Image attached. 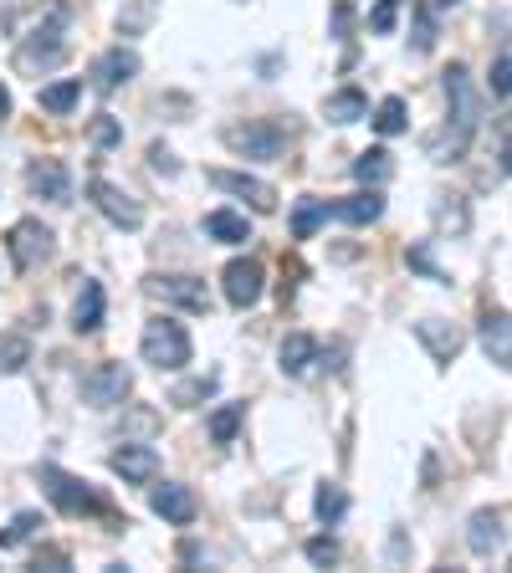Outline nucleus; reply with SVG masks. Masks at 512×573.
<instances>
[{
	"mask_svg": "<svg viewBox=\"0 0 512 573\" xmlns=\"http://www.w3.org/2000/svg\"><path fill=\"white\" fill-rule=\"evenodd\" d=\"M441 88H446V103H451V119H446L441 134L426 139V154H431L436 164H457L461 154H467V144H472V134H477L482 98H477V88H472V78H467L461 62H451V68L441 72Z\"/></svg>",
	"mask_w": 512,
	"mask_h": 573,
	"instance_id": "nucleus-1",
	"label": "nucleus"
},
{
	"mask_svg": "<svg viewBox=\"0 0 512 573\" xmlns=\"http://www.w3.org/2000/svg\"><path fill=\"white\" fill-rule=\"evenodd\" d=\"M190 334H185V323L175 318H154L144 323V334H139V359L149 364V369H160V374H180L190 364Z\"/></svg>",
	"mask_w": 512,
	"mask_h": 573,
	"instance_id": "nucleus-2",
	"label": "nucleus"
},
{
	"mask_svg": "<svg viewBox=\"0 0 512 573\" xmlns=\"http://www.w3.org/2000/svg\"><path fill=\"white\" fill-rule=\"evenodd\" d=\"M221 144L242 160H283L287 154V129L272 119H246V123H226Z\"/></svg>",
	"mask_w": 512,
	"mask_h": 573,
	"instance_id": "nucleus-3",
	"label": "nucleus"
},
{
	"mask_svg": "<svg viewBox=\"0 0 512 573\" xmlns=\"http://www.w3.org/2000/svg\"><path fill=\"white\" fill-rule=\"evenodd\" d=\"M41 487H47V497H52L68 518H103V512H109V502H103L88 481L72 477V471H62V467H52V461L41 467Z\"/></svg>",
	"mask_w": 512,
	"mask_h": 573,
	"instance_id": "nucleus-4",
	"label": "nucleus"
},
{
	"mask_svg": "<svg viewBox=\"0 0 512 573\" xmlns=\"http://www.w3.org/2000/svg\"><path fill=\"white\" fill-rule=\"evenodd\" d=\"M129 395H134V369L129 364L109 359L82 374V405H93V410H119Z\"/></svg>",
	"mask_w": 512,
	"mask_h": 573,
	"instance_id": "nucleus-5",
	"label": "nucleus"
},
{
	"mask_svg": "<svg viewBox=\"0 0 512 573\" xmlns=\"http://www.w3.org/2000/svg\"><path fill=\"white\" fill-rule=\"evenodd\" d=\"M6 252H11V267L16 272H37L41 262H52L57 236L41 226V221H16L11 236H6Z\"/></svg>",
	"mask_w": 512,
	"mask_h": 573,
	"instance_id": "nucleus-6",
	"label": "nucleus"
},
{
	"mask_svg": "<svg viewBox=\"0 0 512 573\" xmlns=\"http://www.w3.org/2000/svg\"><path fill=\"white\" fill-rule=\"evenodd\" d=\"M62 21H68V16L57 11L52 21H47V27H37L31 31L27 41H21V57H16V62H21V68L27 72H52V68H62V62H68V41H62Z\"/></svg>",
	"mask_w": 512,
	"mask_h": 573,
	"instance_id": "nucleus-7",
	"label": "nucleus"
},
{
	"mask_svg": "<svg viewBox=\"0 0 512 573\" xmlns=\"http://www.w3.org/2000/svg\"><path fill=\"white\" fill-rule=\"evenodd\" d=\"M262 287H267V267L256 262V256H236V262H226V272H221V293H226L231 307H256L262 303Z\"/></svg>",
	"mask_w": 512,
	"mask_h": 573,
	"instance_id": "nucleus-8",
	"label": "nucleus"
},
{
	"mask_svg": "<svg viewBox=\"0 0 512 573\" xmlns=\"http://www.w3.org/2000/svg\"><path fill=\"white\" fill-rule=\"evenodd\" d=\"M216 190H226V195H236V201H246L252 211H277V190L267 185V180H256V174H246V170H211L205 174Z\"/></svg>",
	"mask_w": 512,
	"mask_h": 573,
	"instance_id": "nucleus-9",
	"label": "nucleus"
},
{
	"mask_svg": "<svg viewBox=\"0 0 512 573\" xmlns=\"http://www.w3.org/2000/svg\"><path fill=\"white\" fill-rule=\"evenodd\" d=\"M149 297H160L164 307H185V313H211V293L201 277H149Z\"/></svg>",
	"mask_w": 512,
	"mask_h": 573,
	"instance_id": "nucleus-10",
	"label": "nucleus"
},
{
	"mask_svg": "<svg viewBox=\"0 0 512 573\" xmlns=\"http://www.w3.org/2000/svg\"><path fill=\"white\" fill-rule=\"evenodd\" d=\"M88 195H93V205L109 215L119 231H139V226H144V211H139V201L129 195V190L113 185V180H93V185H88Z\"/></svg>",
	"mask_w": 512,
	"mask_h": 573,
	"instance_id": "nucleus-11",
	"label": "nucleus"
},
{
	"mask_svg": "<svg viewBox=\"0 0 512 573\" xmlns=\"http://www.w3.org/2000/svg\"><path fill=\"white\" fill-rule=\"evenodd\" d=\"M502 543H508V507H482V512H472V522H467V548H472L477 559L502 553Z\"/></svg>",
	"mask_w": 512,
	"mask_h": 573,
	"instance_id": "nucleus-12",
	"label": "nucleus"
},
{
	"mask_svg": "<svg viewBox=\"0 0 512 573\" xmlns=\"http://www.w3.org/2000/svg\"><path fill=\"white\" fill-rule=\"evenodd\" d=\"M27 190L37 201H52V205H72V174L62 160H31L27 164Z\"/></svg>",
	"mask_w": 512,
	"mask_h": 573,
	"instance_id": "nucleus-13",
	"label": "nucleus"
},
{
	"mask_svg": "<svg viewBox=\"0 0 512 573\" xmlns=\"http://www.w3.org/2000/svg\"><path fill=\"white\" fill-rule=\"evenodd\" d=\"M139 68H144V62H139V52L119 41V47H109V52L93 62V88H98V93H113V88H123V82H134Z\"/></svg>",
	"mask_w": 512,
	"mask_h": 573,
	"instance_id": "nucleus-14",
	"label": "nucleus"
},
{
	"mask_svg": "<svg viewBox=\"0 0 512 573\" xmlns=\"http://www.w3.org/2000/svg\"><path fill=\"white\" fill-rule=\"evenodd\" d=\"M113 477H123L129 487H149V481L160 477V456H154V446H134V440H123L119 451L109 456Z\"/></svg>",
	"mask_w": 512,
	"mask_h": 573,
	"instance_id": "nucleus-15",
	"label": "nucleus"
},
{
	"mask_svg": "<svg viewBox=\"0 0 512 573\" xmlns=\"http://www.w3.org/2000/svg\"><path fill=\"white\" fill-rule=\"evenodd\" d=\"M149 507H154L164 522H175V528H190V522H195V512H201L195 492H190V487H180V481H164V487H154Z\"/></svg>",
	"mask_w": 512,
	"mask_h": 573,
	"instance_id": "nucleus-16",
	"label": "nucleus"
},
{
	"mask_svg": "<svg viewBox=\"0 0 512 573\" xmlns=\"http://www.w3.org/2000/svg\"><path fill=\"white\" fill-rule=\"evenodd\" d=\"M416 338L431 348L436 364H457L461 344H467V334H461L457 323H441V318H420V323H416Z\"/></svg>",
	"mask_w": 512,
	"mask_h": 573,
	"instance_id": "nucleus-17",
	"label": "nucleus"
},
{
	"mask_svg": "<svg viewBox=\"0 0 512 573\" xmlns=\"http://www.w3.org/2000/svg\"><path fill=\"white\" fill-rule=\"evenodd\" d=\"M328 215H334V221H344V226H375L379 215H385V195L369 185V190H359V195H349V201L328 205Z\"/></svg>",
	"mask_w": 512,
	"mask_h": 573,
	"instance_id": "nucleus-18",
	"label": "nucleus"
},
{
	"mask_svg": "<svg viewBox=\"0 0 512 573\" xmlns=\"http://www.w3.org/2000/svg\"><path fill=\"white\" fill-rule=\"evenodd\" d=\"M103 313H109L103 282H82L78 307H72V328H78V334H98V328H103Z\"/></svg>",
	"mask_w": 512,
	"mask_h": 573,
	"instance_id": "nucleus-19",
	"label": "nucleus"
},
{
	"mask_svg": "<svg viewBox=\"0 0 512 573\" xmlns=\"http://www.w3.org/2000/svg\"><path fill=\"white\" fill-rule=\"evenodd\" d=\"M277 364H283L287 379H303V374H308L313 364H318V338H308V334H287L283 348H277Z\"/></svg>",
	"mask_w": 512,
	"mask_h": 573,
	"instance_id": "nucleus-20",
	"label": "nucleus"
},
{
	"mask_svg": "<svg viewBox=\"0 0 512 573\" xmlns=\"http://www.w3.org/2000/svg\"><path fill=\"white\" fill-rule=\"evenodd\" d=\"M482 348H487V359L498 364V369H508L512 364V328H508V313H487L482 318Z\"/></svg>",
	"mask_w": 512,
	"mask_h": 573,
	"instance_id": "nucleus-21",
	"label": "nucleus"
},
{
	"mask_svg": "<svg viewBox=\"0 0 512 573\" xmlns=\"http://www.w3.org/2000/svg\"><path fill=\"white\" fill-rule=\"evenodd\" d=\"M324 119L328 123H359L369 119V98L359 88H338V93L324 98Z\"/></svg>",
	"mask_w": 512,
	"mask_h": 573,
	"instance_id": "nucleus-22",
	"label": "nucleus"
},
{
	"mask_svg": "<svg viewBox=\"0 0 512 573\" xmlns=\"http://www.w3.org/2000/svg\"><path fill=\"white\" fill-rule=\"evenodd\" d=\"M205 236L221 241V246H242V241H252V221L236 211H211L205 215Z\"/></svg>",
	"mask_w": 512,
	"mask_h": 573,
	"instance_id": "nucleus-23",
	"label": "nucleus"
},
{
	"mask_svg": "<svg viewBox=\"0 0 512 573\" xmlns=\"http://www.w3.org/2000/svg\"><path fill=\"white\" fill-rule=\"evenodd\" d=\"M431 221H436V231H441V236H461V231L472 226V211H467V201H461V195H441V201H436V211H431Z\"/></svg>",
	"mask_w": 512,
	"mask_h": 573,
	"instance_id": "nucleus-24",
	"label": "nucleus"
},
{
	"mask_svg": "<svg viewBox=\"0 0 512 573\" xmlns=\"http://www.w3.org/2000/svg\"><path fill=\"white\" fill-rule=\"evenodd\" d=\"M395 174V164H390V154H385V149H365V154H359V160H354V180H359V185H385V180H390Z\"/></svg>",
	"mask_w": 512,
	"mask_h": 573,
	"instance_id": "nucleus-25",
	"label": "nucleus"
},
{
	"mask_svg": "<svg viewBox=\"0 0 512 573\" xmlns=\"http://www.w3.org/2000/svg\"><path fill=\"white\" fill-rule=\"evenodd\" d=\"M78 98H82L78 78H62V82H47V88H41V108H47V113H72Z\"/></svg>",
	"mask_w": 512,
	"mask_h": 573,
	"instance_id": "nucleus-26",
	"label": "nucleus"
},
{
	"mask_svg": "<svg viewBox=\"0 0 512 573\" xmlns=\"http://www.w3.org/2000/svg\"><path fill=\"white\" fill-rule=\"evenodd\" d=\"M221 389L216 374H201V379H185V385H175V395H170V405H180V410H195L201 400H211Z\"/></svg>",
	"mask_w": 512,
	"mask_h": 573,
	"instance_id": "nucleus-27",
	"label": "nucleus"
},
{
	"mask_svg": "<svg viewBox=\"0 0 512 573\" xmlns=\"http://www.w3.org/2000/svg\"><path fill=\"white\" fill-rule=\"evenodd\" d=\"M313 512H318V522H328V528H334V522L349 512V492L328 481V487H318V497H313Z\"/></svg>",
	"mask_w": 512,
	"mask_h": 573,
	"instance_id": "nucleus-28",
	"label": "nucleus"
},
{
	"mask_svg": "<svg viewBox=\"0 0 512 573\" xmlns=\"http://www.w3.org/2000/svg\"><path fill=\"white\" fill-rule=\"evenodd\" d=\"M328 221V201H297L293 211V236L297 241H313V231Z\"/></svg>",
	"mask_w": 512,
	"mask_h": 573,
	"instance_id": "nucleus-29",
	"label": "nucleus"
},
{
	"mask_svg": "<svg viewBox=\"0 0 512 573\" xmlns=\"http://www.w3.org/2000/svg\"><path fill=\"white\" fill-rule=\"evenodd\" d=\"M31 364V344L21 334H0V374H21Z\"/></svg>",
	"mask_w": 512,
	"mask_h": 573,
	"instance_id": "nucleus-30",
	"label": "nucleus"
},
{
	"mask_svg": "<svg viewBox=\"0 0 512 573\" xmlns=\"http://www.w3.org/2000/svg\"><path fill=\"white\" fill-rule=\"evenodd\" d=\"M375 129L385 139H395V134H405V129H410V119H405V98H385V103H379Z\"/></svg>",
	"mask_w": 512,
	"mask_h": 573,
	"instance_id": "nucleus-31",
	"label": "nucleus"
},
{
	"mask_svg": "<svg viewBox=\"0 0 512 573\" xmlns=\"http://www.w3.org/2000/svg\"><path fill=\"white\" fill-rule=\"evenodd\" d=\"M41 528H47V522H41V512H16V518H11V528L0 533V548H21V543H27V538H37Z\"/></svg>",
	"mask_w": 512,
	"mask_h": 573,
	"instance_id": "nucleus-32",
	"label": "nucleus"
},
{
	"mask_svg": "<svg viewBox=\"0 0 512 573\" xmlns=\"http://www.w3.org/2000/svg\"><path fill=\"white\" fill-rule=\"evenodd\" d=\"M242 405H221L216 415H211V440H216V446H231V440H236V430H242Z\"/></svg>",
	"mask_w": 512,
	"mask_h": 573,
	"instance_id": "nucleus-33",
	"label": "nucleus"
},
{
	"mask_svg": "<svg viewBox=\"0 0 512 573\" xmlns=\"http://www.w3.org/2000/svg\"><path fill=\"white\" fill-rule=\"evenodd\" d=\"M88 139H93L98 149H113V144H123V123L113 119V113H98V119L88 123Z\"/></svg>",
	"mask_w": 512,
	"mask_h": 573,
	"instance_id": "nucleus-34",
	"label": "nucleus"
},
{
	"mask_svg": "<svg viewBox=\"0 0 512 573\" xmlns=\"http://www.w3.org/2000/svg\"><path fill=\"white\" fill-rule=\"evenodd\" d=\"M149 21H154V0H134V6L119 16V31H123V37H139Z\"/></svg>",
	"mask_w": 512,
	"mask_h": 573,
	"instance_id": "nucleus-35",
	"label": "nucleus"
},
{
	"mask_svg": "<svg viewBox=\"0 0 512 573\" xmlns=\"http://www.w3.org/2000/svg\"><path fill=\"white\" fill-rule=\"evenodd\" d=\"M405 262H410V267H416V272H426V277H431V282H441V287H451V277H446V272L436 267L431 246H410V252H405Z\"/></svg>",
	"mask_w": 512,
	"mask_h": 573,
	"instance_id": "nucleus-36",
	"label": "nucleus"
},
{
	"mask_svg": "<svg viewBox=\"0 0 512 573\" xmlns=\"http://www.w3.org/2000/svg\"><path fill=\"white\" fill-rule=\"evenodd\" d=\"M395 21H400V0H379L375 11H369V31H379V37H390Z\"/></svg>",
	"mask_w": 512,
	"mask_h": 573,
	"instance_id": "nucleus-37",
	"label": "nucleus"
},
{
	"mask_svg": "<svg viewBox=\"0 0 512 573\" xmlns=\"http://www.w3.org/2000/svg\"><path fill=\"white\" fill-rule=\"evenodd\" d=\"M303 553H308V563L328 569V563H338V553H344V548H338V538H308V548H303Z\"/></svg>",
	"mask_w": 512,
	"mask_h": 573,
	"instance_id": "nucleus-38",
	"label": "nucleus"
},
{
	"mask_svg": "<svg viewBox=\"0 0 512 573\" xmlns=\"http://www.w3.org/2000/svg\"><path fill=\"white\" fill-rule=\"evenodd\" d=\"M508 72H512L508 52H498V62H492V98H498V103H508V93H512V82H508Z\"/></svg>",
	"mask_w": 512,
	"mask_h": 573,
	"instance_id": "nucleus-39",
	"label": "nucleus"
},
{
	"mask_svg": "<svg viewBox=\"0 0 512 573\" xmlns=\"http://www.w3.org/2000/svg\"><path fill=\"white\" fill-rule=\"evenodd\" d=\"M436 47V21H431V11H420L416 16V52H431Z\"/></svg>",
	"mask_w": 512,
	"mask_h": 573,
	"instance_id": "nucleus-40",
	"label": "nucleus"
},
{
	"mask_svg": "<svg viewBox=\"0 0 512 573\" xmlns=\"http://www.w3.org/2000/svg\"><path fill=\"white\" fill-rule=\"evenodd\" d=\"M31 569H68V553H62V548H37Z\"/></svg>",
	"mask_w": 512,
	"mask_h": 573,
	"instance_id": "nucleus-41",
	"label": "nucleus"
},
{
	"mask_svg": "<svg viewBox=\"0 0 512 573\" xmlns=\"http://www.w3.org/2000/svg\"><path fill=\"white\" fill-rule=\"evenodd\" d=\"M149 160H154V170H164V174H175V170H180V164H175V154H170V149H164V144H154V149H149Z\"/></svg>",
	"mask_w": 512,
	"mask_h": 573,
	"instance_id": "nucleus-42",
	"label": "nucleus"
},
{
	"mask_svg": "<svg viewBox=\"0 0 512 573\" xmlns=\"http://www.w3.org/2000/svg\"><path fill=\"white\" fill-rule=\"evenodd\" d=\"M0 119H11V93L0 88Z\"/></svg>",
	"mask_w": 512,
	"mask_h": 573,
	"instance_id": "nucleus-43",
	"label": "nucleus"
},
{
	"mask_svg": "<svg viewBox=\"0 0 512 573\" xmlns=\"http://www.w3.org/2000/svg\"><path fill=\"white\" fill-rule=\"evenodd\" d=\"M436 6H441V11H446V6H457V0H436Z\"/></svg>",
	"mask_w": 512,
	"mask_h": 573,
	"instance_id": "nucleus-44",
	"label": "nucleus"
}]
</instances>
